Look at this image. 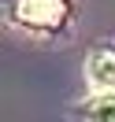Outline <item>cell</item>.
<instances>
[{
	"label": "cell",
	"mask_w": 115,
	"mask_h": 122,
	"mask_svg": "<svg viewBox=\"0 0 115 122\" xmlns=\"http://www.w3.org/2000/svg\"><path fill=\"white\" fill-rule=\"evenodd\" d=\"M15 19L30 30H56L67 19V0H19Z\"/></svg>",
	"instance_id": "obj_1"
},
{
	"label": "cell",
	"mask_w": 115,
	"mask_h": 122,
	"mask_svg": "<svg viewBox=\"0 0 115 122\" xmlns=\"http://www.w3.org/2000/svg\"><path fill=\"white\" fill-rule=\"evenodd\" d=\"M85 74L97 85L100 92H115V45H100L89 52V63H85Z\"/></svg>",
	"instance_id": "obj_2"
},
{
	"label": "cell",
	"mask_w": 115,
	"mask_h": 122,
	"mask_svg": "<svg viewBox=\"0 0 115 122\" xmlns=\"http://www.w3.org/2000/svg\"><path fill=\"white\" fill-rule=\"evenodd\" d=\"M82 115L85 118H111L115 122V96H93V100H85L82 104Z\"/></svg>",
	"instance_id": "obj_3"
}]
</instances>
